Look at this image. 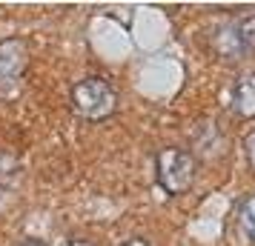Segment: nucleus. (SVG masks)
Wrapping results in <instances>:
<instances>
[{"instance_id": "obj_1", "label": "nucleus", "mask_w": 255, "mask_h": 246, "mask_svg": "<svg viewBox=\"0 0 255 246\" xmlns=\"http://www.w3.org/2000/svg\"><path fill=\"white\" fill-rule=\"evenodd\" d=\"M198 175V161L189 149L166 146L155 155V177L166 195H184L192 189Z\"/></svg>"}, {"instance_id": "obj_9", "label": "nucleus", "mask_w": 255, "mask_h": 246, "mask_svg": "<svg viewBox=\"0 0 255 246\" xmlns=\"http://www.w3.org/2000/svg\"><path fill=\"white\" fill-rule=\"evenodd\" d=\"M20 246H46L43 241H37V238H29V241H23Z\"/></svg>"}, {"instance_id": "obj_3", "label": "nucleus", "mask_w": 255, "mask_h": 246, "mask_svg": "<svg viewBox=\"0 0 255 246\" xmlns=\"http://www.w3.org/2000/svg\"><path fill=\"white\" fill-rule=\"evenodd\" d=\"M29 60V46L23 37L0 40V94H9L17 86Z\"/></svg>"}, {"instance_id": "obj_7", "label": "nucleus", "mask_w": 255, "mask_h": 246, "mask_svg": "<svg viewBox=\"0 0 255 246\" xmlns=\"http://www.w3.org/2000/svg\"><path fill=\"white\" fill-rule=\"evenodd\" d=\"M244 152H247V161H250V166L255 169V129L244 138Z\"/></svg>"}, {"instance_id": "obj_2", "label": "nucleus", "mask_w": 255, "mask_h": 246, "mask_svg": "<svg viewBox=\"0 0 255 246\" xmlns=\"http://www.w3.org/2000/svg\"><path fill=\"white\" fill-rule=\"evenodd\" d=\"M72 112L83 120H106L118 109V92L104 78H83L72 86Z\"/></svg>"}, {"instance_id": "obj_6", "label": "nucleus", "mask_w": 255, "mask_h": 246, "mask_svg": "<svg viewBox=\"0 0 255 246\" xmlns=\"http://www.w3.org/2000/svg\"><path fill=\"white\" fill-rule=\"evenodd\" d=\"M235 32H238V37H241L244 49H247V52H253V49H255V14L241 17V20L235 23Z\"/></svg>"}, {"instance_id": "obj_8", "label": "nucleus", "mask_w": 255, "mask_h": 246, "mask_svg": "<svg viewBox=\"0 0 255 246\" xmlns=\"http://www.w3.org/2000/svg\"><path fill=\"white\" fill-rule=\"evenodd\" d=\"M121 246H152L146 238H129V241H124Z\"/></svg>"}, {"instance_id": "obj_5", "label": "nucleus", "mask_w": 255, "mask_h": 246, "mask_svg": "<svg viewBox=\"0 0 255 246\" xmlns=\"http://www.w3.org/2000/svg\"><path fill=\"white\" fill-rule=\"evenodd\" d=\"M235 218H238V229L244 232V238L250 244H255V195H247V198L238 200Z\"/></svg>"}, {"instance_id": "obj_10", "label": "nucleus", "mask_w": 255, "mask_h": 246, "mask_svg": "<svg viewBox=\"0 0 255 246\" xmlns=\"http://www.w3.org/2000/svg\"><path fill=\"white\" fill-rule=\"evenodd\" d=\"M66 246H92V244H86V241H72V244H66Z\"/></svg>"}, {"instance_id": "obj_4", "label": "nucleus", "mask_w": 255, "mask_h": 246, "mask_svg": "<svg viewBox=\"0 0 255 246\" xmlns=\"http://www.w3.org/2000/svg\"><path fill=\"white\" fill-rule=\"evenodd\" d=\"M232 112L244 120L255 117V72H244L232 83Z\"/></svg>"}]
</instances>
